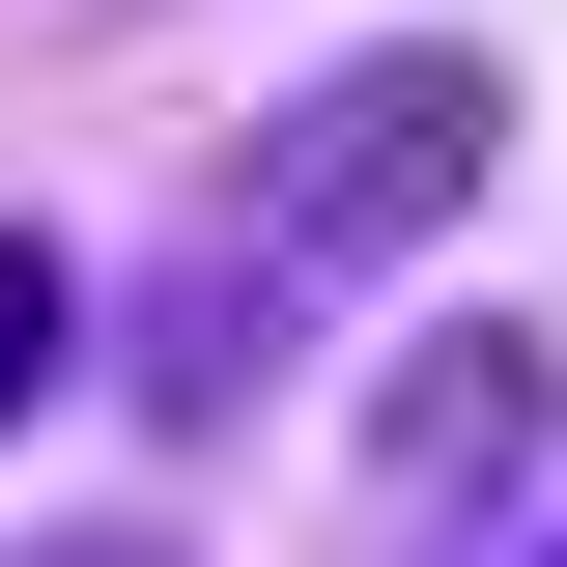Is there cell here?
<instances>
[{"label":"cell","instance_id":"6da1fadb","mask_svg":"<svg viewBox=\"0 0 567 567\" xmlns=\"http://www.w3.org/2000/svg\"><path fill=\"white\" fill-rule=\"evenodd\" d=\"M483 171H511V58H454V29H398V58H341V85H284V114H256V171L199 199V284H171L142 398H171V425H227V398L284 369V312H312V284L425 256Z\"/></svg>","mask_w":567,"mask_h":567},{"label":"cell","instance_id":"7a4b0ae2","mask_svg":"<svg viewBox=\"0 0 567 567\" xmlns=\"http://www.w3.org/2000/svg\"><path fill=\"white\" fill-rule=\"evenodd\" d=\"M539 454H567V369L483 312V341H425V369H398V425H369V511H398V539H454V511H511Z\"/></svg>","mask_w":567,"mask_h":567},{"label":"cell","instance_id":"3957f363","mask_svg":"<svg viewBox=\"0 0 567 567\" xmlns=\"http://www.w3.org/2000/svg\"><path fill=\"white\" fill-rule=\"evenodd\" d=\"M58 369H85V256H58V227H0V425L58 398Z\"/></svg>","mask_w":567,"mask_h":567},{"label":"cell","instance_id":"277c9868","mask_svg":"<svg viewBox=\"0 0 567 567\" xmlns=\"http://www.w3.org/2000/svg\"><path fill=\"white\" fill-rule=\"evenodd\" d=\"M29 567H171V539H29Z\"/></svg>","mask_w":567,"mask_h":567}]
</instances>
